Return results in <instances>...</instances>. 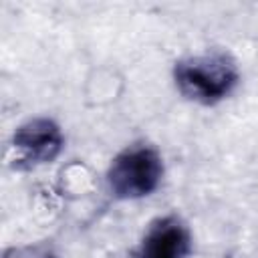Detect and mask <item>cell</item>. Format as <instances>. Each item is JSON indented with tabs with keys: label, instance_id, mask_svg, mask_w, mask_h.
Wrapping results in <instances>:
<instances>
[{
	"label": "cell",
	"instance_id": "6da1fadb",
	"mask_svg": "<svg viewBox=\"0 0 258 258\" xmlns=\"http://www.w3.org/2000/svg\"><path fill=\"white\" fill-rule=\"evenodd\" d=\"M173 81L185 99L200 105H216L236 89L240 71L228 52L212 50L177 60Z\"/></svg>",
	"mask_w": 258,
	"mask_h": 258
},
{
	"label": "cell",
	"instance_id": "7a4b0ae2",
	"mask_svg": "<svg viewBox=\"0 0 258 258\" xmlns=\"http://www.w3.org/2000/svg\"><path fill=\"white\" fill-rule=\"evenodd\" d=\"M163 177V159L147 143H133L119 151L109 169L107 185L117 200H139L153 194Z\"/></svg>",
	"mask_w": 258,
	"mask_h": 258
},
{
	"label": "cell",
	"instance_id": "3957f363",
	"mask_svg": "<svg viewBox=\"0 0 258 258\" xmlns=\"http://www.w3.org/2000/svg\"><path fill=\"white\" fill-rule=\"evenodd\" d=\"M64 147V135L60 125L48 117H34L16 127L12 135L14 165L18 169H30L48 163L58 157Z\"/></svg>",
	"mask_w": 258,
	"mask_h": 258
},
{
	"label": "cell",
	"instance_id": "277c9868",
	"mask_svg": "<svg viewBox=\"0 0 258 258\" xmlns=\"http://www.w3.org/2000/svg\"><path fill=\"white\" fill-rule=\"evenodd\" d=\"M191 252V234L175 214L155 218L131 258H187Z\"/></svg>",
	"mask_w": 258,
	"mask_h": 258
},
{
	"label": "cell",
	"instance_id": "5b68a950",
	"mask_svg": "<svg viewBox=\"0 0 258 258\" xmlns=\"http://www.w3.org/2000/svg\"><path fill=\"white\" fill-rule=\"evenodd\" d=\"M4 258H58L50 252H38V250H22V248H10L4 252Z\"/></svg>",
	"mask_w": 258,
	"mask_h": 258
}]
</instances>
